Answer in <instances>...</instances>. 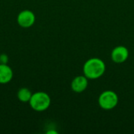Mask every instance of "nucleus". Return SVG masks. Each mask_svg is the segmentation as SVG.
Returning a JSON list of instances; mask_svg holds the SVG:
<instances>
[{"instance_id":"1","label":"nucleus","mask_w":134,"mask_h":134,"mask_svg":"<svg viewBox=\"0 0 134 134\" xmlns=\"http://www.w3.org/2000/svg\"><path fill=\"white\" fill-rule=\"evenodd\" d=\"M105 64L100 58L89 59L83 66L84 75L89 79H97L105 71Z\"/></svg>"},{"instance_id":"2","label":"nucleus","mask_w":134,"mask_h":134,"mask_svg":"<svg viewBox=\"0 0 134 134\" xmlns=\"http://www.w3.org/2000/svg\"><path fill=\"white\" fill-rule=\"evenodd\" d=\"M28 103L34 111L42 112L49 108L51 104V99L49 94L45 92L39 91L32 93Z\"/></svg>"},{"instance_id":"10","label":"nucleus","mask_w":134,"mask_h":134,"mask_svg":"<svg viewBox=\"0 0 134 134\" xmlns=\"http://www.w3.org/2000/svg\"><path fill=\"white\" fill-rule=\"evenodd\" d=\"M47 134H57V131H55V130H49L47 133Z\"/></svg>"},{"instance_id":"5","label":"nucleus","mask_w":134,"mask_h":134,"mask_svg":"<svg viewBox=\"0 0 134 134\" xmlns=\"http://www.w3.org/2000/svg\"><path fill=\"white\" fill-rule=\"evenodd\" d=\"M129 57V50L126 46H119L115 47L111 52V59L117 64L125 62Z\"/></svg>"},{"instance_id":"7","label":"nucleus","mask_w":134,"mask_h":134,"mask_svg":"<svg viewBox=\"0 0 134 134\" xmlns=\"http://www.w3.org/2000/svg\"><path fill=\"white\" fill-rule=\"evenodd\" d=\"M13 77L12 68L6 64H0V84L9 83Z\"/></svg>"},{"instance_id":"6","label":"nucleus","mask_w":134,"mask_h":134,"mask_svg":"<svg viewBox=\"0 0 134 134\" xmlns=\"http://www.w3.org/2000/svg\"><path fill=\"white\" fill-rule=\"evenodd\" d=\"M88 86V79L85 75H79L74 78L71 82V90L75 93H82L83 92Z\"/></svg>"},{"instance_id":"4","label":"nucleus","mask_w":134,"mask_h":134,"mask_svg":"<svg viewBox=\"0 0 134 134\" xmlns=\"http://www.w3.org/2000/svg\"><path fill=\"white\" fill-rule=\"evenodd\" d=\"M17 24L23 28L31 27L35 22V13L29 10L24 9L21 11L16 18Z\"/></svg>"},{"instance_id":"9","label":"nucleus","mask_w":134,"mask_h":134,"mask_svg":"<svg viewBox=\"0 0 134 134\" xmlns=\"http://www.w3.org/2000/svg\"><path fill=\"white\" fill-rule=\"evenodd\" d=\"M8 61H9V57L6 54L2 53L0 55V64H8Z\"/></svg>"},{"instance_id":"8","label":"nucleus","mask_w":134,"mask_h":134,"mask_svg":"<svg viewBox=\"0 0 134 134\" xmlns=\"http://www.w3.org/2000/svg\"><path fill=\"white\" fill-rule=\"evenodd\" d=\"M31 96H32V93L31 92V90L25 87L20 88L17 92V98L20 102L23 103L29 102Z\"/></svg>"},{"instance_id":"3","label":"nucleus","mask_w":134,"mask_h":134,"mask_svg":"<svg viewBox=\"0 0 134 134\" xmlns=\"http://www.w3.org/2000/svg\"><path fill=\"white\" fill-rule=\"evenodd\" d=\"M119 102L118 95L111 91V90H106L103 92L98 99L99 105L101 108L104 110H111L115 108Z\"/></svg>"}]
</instances>
